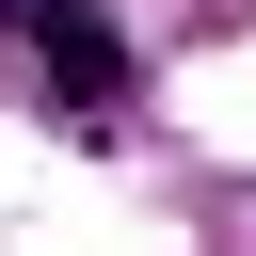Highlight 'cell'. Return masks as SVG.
Returning a JSON list of instances; mask_svg holds the SVG:
<instances>
[{"label":"cell","mask_w":256,"mask_h":256,"mask_svg":"<svg viewBox=\"0 0 256 256\" xmlns=\"http://www.w3.org/2000/svg\"><path fill=\"white\" fill-rule=\"evenodd\" d=\"M32 48H48V96H80V112H112V96H128V48L96 32V0H80V16H48Z\"/></svg>","instance_id":"cell-1"},{"label":"cell","mask_w":256,"mask_h":256,"mask_svg":"<svg viewBox=\"0 0 256 256\" xmlns=\"http://www.w3.org/2000/svg\"><path fill=\"white\" fill-rule=\"evenodd\" d=\"M48 16H80V0H32V32H48Z\"/></svg>","instance_id":"cell-2"}]
</instances>
